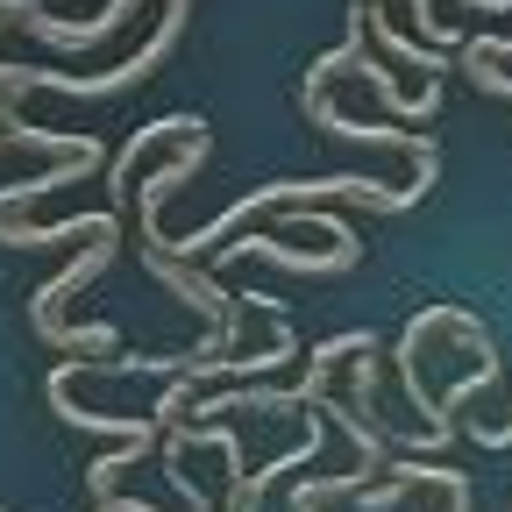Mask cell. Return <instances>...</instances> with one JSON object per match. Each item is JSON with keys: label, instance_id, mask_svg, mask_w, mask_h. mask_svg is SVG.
Returning a JSON list of instances; mask_svg holds the SVG:
<instances>
[{"label": "cell", "instance_id": "6da1fadb", "mask_svg": "<svg viewBox=\"0 0 512 512\" xmlns=\"http://www.w3.org/2000/svg\"><path fill=\"white\" fill-rule=\"evenodd\" d=\"M107 256H114V235H93L79 264H64V271L29 299V320H36V335H43V342H57V349H114V328H64V320H57V299H64V292H79L86 278H100V271H107Z\"/></svg>", "mask_w": 512, "mask_h": 512}, {"label": "cell", "instance_id": "3957f363", "mask_svg": "<svg viewBox=\"0 0 512 512\" xmlns=\"http://www.w3.org/2000/svg\"><path fill=\"white\" fill-rule=\"evenodd\" d=\"M470 505H477V491H470V477H463V484H448V512H470Z\"/></svg>", "mask_w": 512, "mask_h": 512}, {"label": "cell", "instance_id": "7a4b0ae2", "mask_svg": "<svg viewBox=\"0 0 512 512\" xmlns=\"http://www.w3.org/2000/svg\"><path fill=\"white\" fill-rule=\"evenodd\" d=\"M456 64H463V72L477 79V93H498V100H512V79H505V72H491V57H477V50H463Z\"/></svg>", "mask_w": 512, "mask_h": 512}]
</instances>
